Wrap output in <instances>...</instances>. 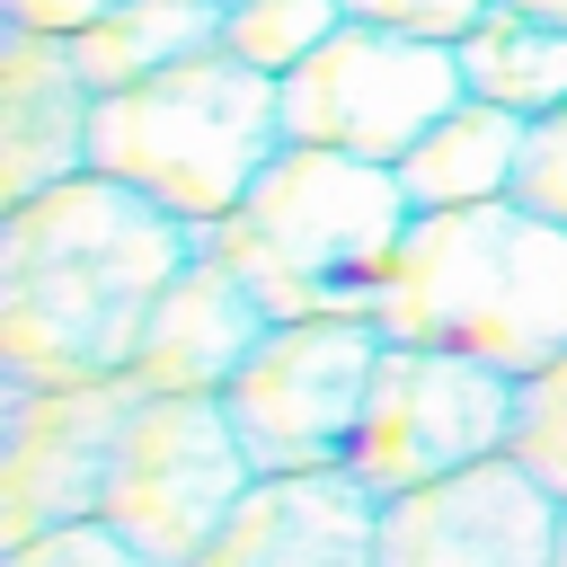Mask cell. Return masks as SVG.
<instances>
[{
  "label": "cell",
  "instance_id": "ba28073f",
  "mask_svg": "<svg viewBox=\"0 0 567 567\" xmlns=\"http://www.w3.org/2000/svg\"><path fill=\"white\" fill-rule=\"evenodd\" d=\"M505 425H514V372H496L478 354H443V346H381L346 470L372 496H408L425 478L496 461Z\"/></svg>",
  "mask_w": 567,
  "mask_h": 567
},
{
  "label": "cell",
  "instance_id": "4fadbf2b",
  "mask_svg": "<svg viewBox=\"0 0 567 567\" xmlns=\"http://www.w3.org/2000/svg\"><path fill=\"white\" fill-rule=\"evenodd\" d=\"M97 151V89L80 80L62 35H0V213L80 177Z\"/></svg>",
  "mask_w": 567,
  "mask_h": 567
},
{
  "label": "cell",
  "instance_id": "8fae6325",
  "mask_svg": "<svg viewBox=\"0 0 567 567\" xmlns=\"http://www.w3.org/2000/svg\"><path fill=\"white\" fill-rule=\"evenodd\" d=\"M195 567H381V496L354 470H275Z\"/></svg>",
  "mask_w": 567,
  "mask_h": 567
},
{
  "label": "cell",
  "instance_id": "cb8c5ba5",
  "mask_svg": "<svg viewBox=\"0 0 567 567\" xmlns=\"http://www.w3.org/2000/svg\"><path fill=\"white\" fill-rule=\"evenodd\" d=\"M549 567H567V514H558V558H549Z\"/></svg>",
  "mask_w": 567,
  "mask_h": 567
},
{
  "label": "cell",
  "instance_id": "3957f363",
  "mask_svg": "<svg viewBox=\"0 0 567 567\" xmlns=\"http://www.w3.org/2000/svg\"><path fill=\"white\" fill-rule=\"evenodd\" d=\"M372 319L390 346L540 372L549 354H567V230L523 213L514 195L470 213H416Z\"/></svg>",
  "mask_w": 567,
  "mask_h": 567
},
{
  "label": "cell",
  "instance_id": "7a4b0ae2",
  "mask_svg": "<svg viewBox=\"0 0 567 567\" xmlns=\"http://www.w3.org/2000/svg\"><path fill=\"white\" fill-rule=\"evenodd\" d=\"M408 230H416V204L399 168L284 142L275 168L248 186V204L213 221V248L257 284L275 319H372Z\"/></svg>",
  "mask_w": 567,
  "mask_h": 567
},
{
  "label": "cell",
  "instance_id": "ffe728a7",
  "mask_svg": "<svg viewBox=\"0 0 567 567\" xmlns=\"http://www.w3.org/2000/svg\"><path fill=\"white\" fill-rule=\"evenodd\" d=\"M514 204L567 230V106H558V115H540V124L523 133V168H514Z\"/></svg>",
  "mask_w": 567,
  "mask_h": 567
},
{
  "label": "cell",
  "instance_id": "5bb4252c",
  "mask_svg": "<svg viewBox=\"0 0 567 567\" xmlns=\"http://www.w3.org/2000/svg\"><path fill=\"white\" fill-rule=\"evenodd\" d=\"M523 115L487 106V97H461L408 159H399V186L416 213H470V204H505L514 195V168H523Z\"/></svg>",
  "mask_w": 567,
  "mask_h": 567
},
{
  "label": "cell",
  "instance_id": "e0dca14e",
  "mask_svg": "<svg viewBox=\"0 0 567 567\" xmlns=\"http://www.w3.org/2000/svg\"><path fill=\"white\" fill-rule=\"evenodd\" d=\"M354 9L346 0H230V27H221V53H239L248 71H301Z\"/></svg>",
  "mask_w": 567,
  "mask_h": 567
},
{
  "label": "cell",
  "instance_id": "d6986e66",
  "mask_svg": "<svg viewBox=\"0 0 567 567\" xmlns=\"http://www.w3.org/2000/svg\"><path fill=\"white\" fill-rule=\"evenodd\" d=\"M0 567H151V558L97 514V523H62V532H35V540L0 549Z\"/></svg>",
  "mask_w": 567,
  "mask_h": 567
},
{
  "label": "cell",
  "instance_id": "9a60e30c",
  "mask_svg": "<svg viewBox=\"0 0 567 567\" xmlns=\"http://www.w3.org/2000/svg\"><path fill=\"white\" fill-rule=\"evenodd\" d=\"M221 27H230V0H115L106 18H89L71 44L80 80L106 97V89H133L151 71H177L195 53H221Z\"/></svg>",
  "mask_w": 567,
  "mask_h": 567
},
{
  "label": "cell",
  "instance_id": "2e32d148",
  "mask_svg": "<svg viewBox=\"0 0 567 567\" xmlns=\"http://www.w3.org/2000/svg\"><path fill=\"white\" fill-rule=\"evenodd\" d=\"M452 53H461L470 97H487V106H505L523 124H540V115L567 106V27H540V18H523V9L496 0Z\"/></svg>",
  "mask_w": 567,
  "mask_h": 567
},
{
  "label": "cell",
  "instance_id": "ac0fdd59",
  "mask_svg": "<svg viewBox=\"0 0 567 567\" xmlns=\"http://www.w3.org/2000/svg\"><path fill=\"white\" fill-rule=\"evenodd\" d=\"M505 461H514V470H532V478L567 505V354H549L540 372H514Z\"/></svg>",
  "mask_w": 567,
  "mask_h": 567
},
{
  "label": "cell",
  "instance_id": "44dd1931",
  "mask_svg": "<svg viewBox=\"0 0 567 567\" xmlns=\"http://www.w3.org/2000/svg\"><path fill=\"white\" fill-rule=\"evenodd\" d=\"M354 18H372V27H399V35H434V44H461L496 0H346Z\"/></svg>",
  "mask_w": 567,
  "mask_h": 567
},
{
  "label": "cell",
  "instance_id": "30bf717a",
  "mask_svg": "<svg viewBox=\"0 0 567 567\" xmlns=\"http://www.w3.org/2000/svg\"><path fill=\"white\" fill-rule=\"evenodd\" d=\"M558 514L567 505L496 452L408 496H381V567H549Z\"/></svg>",
  "mask_w": 567,
  "mask_h": 567
},
{
  "label": "cell",
  "instance_id": "603a6c76",
  "mask_svg": "<svg viewBox=\"0 0 567 567\" xmlns=\"http://www.w3.org/2000/svg\"><path fill=\"white\" fill-rule=\"evenodd\" d=\"M505 9H523V18H540V27H567V0H505Z\"/></svg>",
  "mask_w": 567,
  "mask_h": 567
},
{
  "label": "cell",
  "instance_id": "9c48e42d",
  "mask_svg": "<svg viewBox=\"0 0 567 567\" xmlns=\"http://www.w3.org/2000/svg\"><path fill=\"white\" fill-rule=\"evenodd\" d=\"M133 408H142V381L133 372L80 381V390L0 381V549L106 514V487H115V452H124Z\"/></svg>",
  "mask_w": 567,
  "mask_h": 567
},
{
  "label": "cell",
  "instance_id": "277c9868",
  "mask_svg": "<svg viewBox=\"0 0 567 567\" xmlns=\"http://www.w3.org/2000/svg\"><path fill=\"white\" fill-rule=\"evenodd\" d=\"M284 142H292L284 133V80L248 71L239 53H195L177 71H151L133 89L97 97L89 168L142 186L151 204H168L186 221H230Z\"/></svg>",
  "mask_w": 567,
  "mask_h": 567
},
{
  "label": "cell",
  "instance_id": "6da1fadb",
  "mask_svg": "<svg viewBox=\"0 0 567 567\" xmlns=\"http://www.w3.org/2000/svg\"><path fill=\"white\" fill-rule=\"evenodd\" d=\"M213 248V221L151 204L142 186L80 168L0 213V381L80 390L142 354L159 292Z\"/></svg>",
  "mask_w": 567,
  "mask_h": 567
},
{
  "label": "cell",
  "instance_id": "8992f818",
  "mask_svg": "<svg viewBox=\"0 0 567 567\" xmlns=\"http://www.w3.org/2000/svg\"><path fill=\"white\" fill-rule=\"evenodd\" d=\"M248 487H257V461L230 425V399H151L142 390L124 452H115L106 523L151 567H195Z\"/></svg>",
  "mask_w": 567,
  "mask_h": 567
},
{
  "label": "cell",
  "instance_id": "5b68a950",
  "mask_svg": "<svg viewBox=\"0 0 567 567\" xmlns=\"http://www.w3.org/2000/svg\"><path fill=\"white\" fill-rule=\"evenodd\" d=\"M461 97H470V80H461L452 44L346 18L301 71H284V133L319 142V151H354V159L399 168Z\"/></svg>",
  "mask_w": 567,
  "mask_h": 567
},
{
  "label": "cell",
  "instance_id": "52a82bcc",
  "mask_svg": "<svg viewBox=\"0 0 567 567\" xmlns=\"http://www.w3.org/2000/svg\"><path fill=\"white\" fill-rule=\"evenodd\" d=\"M381 319H275L266 346L248 354V372L221 390L230 425L257 461V478L275 470H346L372 372H381Z\"/></svg>",
  "mask_w": 567,
  "mask_h": 567
},
{
  "label": "cell",
  "instance_id": "7c38bea8",
  "mask_svg": "<svg viewBox=\"0 0 567 567\" xmlns=\"http://www.w3.org/2000/svg\"><path fill=\"white\" fill-rule=\"evenodd\" d=\"M266 328H275V310L257 301V284L221 248H204L159 292V310L142 328V354H133V381L151 399H221L248 372V354L266 346Z\"/></svg>",
  "mask_w": 567,
  "mask_h": 567
},
{
  "label": "cell",
  "instance_id": "7402d4cb",
  "mask_svg": "<svg viewBox=\"0 0 567 567\" xmlns=\"http://www.w3.org/2000/svg\"><path fill=\"white\" fill-rule=\"evenodd\" d=\"M115 0H0L9 27H35V35H80L89 18H106Z\"/></svg>",
  "mask_w": 567,
  "mask_h": 567
}]
</instances>
